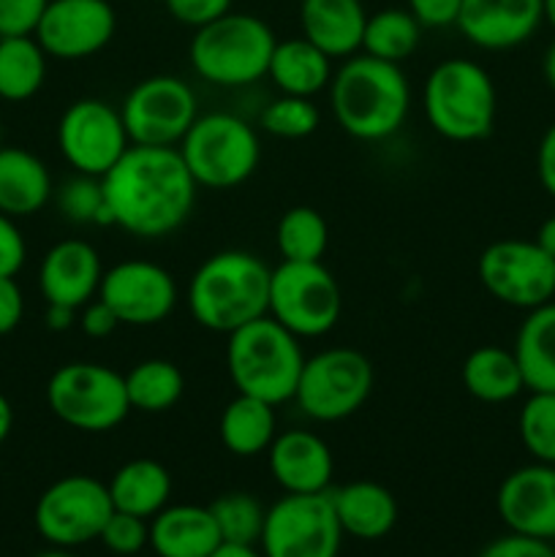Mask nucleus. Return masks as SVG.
I'll list each match as a JSON object with an SVG mask.
<instances>
[{
    "label": "nucleus",
    "mask_w": 555,
    "mask_h": 557,
    "mask_svg": "<svg viewBox=\"0 0 555 557\" xmlns=\"http://www.w3.org/2000/svg\"><path fill=\"white\" fill-rule=\"evenodd\" d=\"M101 183L112 226L139 239L177 232L194 212L199 190L177 147L131 145Z\"/></svg>",
    "instance_id": "nucleus-1"
},
{
    "label": "nucleus",
    "mask_w": 555,
    "mask_h": 557,
    "mask_svg": "<svg viewBox=\"0 0 555 557\" xmlns=\"http://www.w3.org/2000/svg\"><path fill=\"white\" fill-rule=\"evenodd\" d=\"M326 92L335 123L359 141L390 139L411 112V85L400 65L365 52L343 60Z\"/></svg>",
    "instance_id": "nucleus-2"
},
{
    "label": "nucleus",
    "mask_w": 555,
    "mask_h": 557,
    "mask_svg": "<svg viewBox=\"0 0 555 557\" xmlns=\"http://www.w3.org/2000/svg\"><path fill=\"white\" fill-rule=\"evenodd\" d=\"M272 270L248 250H221L201 261L188 283L190 315L201 330L232 335L270 313Z\"/></svg>",
    "instance_id": "nucleus-3"
},
{
    "label": "nucleus",
    "mask_w": 555,
    "mask_h": 557,
    "mask_svg": "<svg viewBox=\"0 0 555 557\" xmlns=\"http://www.w3.org/2000/svg\"><path fill=\"white\" fill-rule=\"evenodd\" d=\"M305 354L299 337L272 315L250 321L226 335V370L239 395L259 397L270 406L294 400Z\"/></svg>",
    "instance_id": "nucleus-4"
},
{
    "label": "nucleus",
    "mask_w": 555,
    "mask_h": 557,
    "mask_svg": "<svg viewBox=\"0 0 555 557\" xmlns=\"http://www.w3.org/2000/svg\"><path fill=\"white\" fill-rule=\"evenodd\" d=\"M422 109L435 134L468 145L493 131L498 92L482 65L468 58H449L441 60L424 79Z\"/></svg>",
    "instance_id": "nucleus-5"
},
{
    "label": "nucleus",
    "mask_w": 555,
    "mask_h": 557,
    "mask_svg": "<svg viewBox=\"0 0 555 557\" xmlns=\"http://www.w3.org/2000/svg\"><path fill=\"white\" fill-rule=\"evenodd\" d=\"M278 38L264 20L229 11L194 30L188 58L196 76L215 87H248L267 76Z\"/></svg>",
    "instance_id": "nucleus-6"
},
{
    "label": "nucleus",
    "mask_w": 555,
    "mask_h": 557,
    "mask_svg": "<svg viewBox=\"0 0 555 557\" xmlns=\"http://www.w3.org/2000/svg\"><path fill=\"white\" fill-rule=\"evenodd\" d=\"M199 188L232 190L248 183L261 161V141L248 120L232 112L199 114L177 145Z\"/></svg>",
    "instance_id": "nucleus-7"
},
{
    "label": "nucleus",
    "mask_w": 555,
    "mask_h": 557,
    "mask_svg": "<svg viewBox=\"0 0 555 557\" xmlns=\"http://www.w3.org/2000/svg\"><path fill=\"white\" fill-rule=\"evenodd\" d=\"M47 406L54 419L79 433H112L128 419L125 375L101 362H69L47 384Z\"/></svg>",
    "instance_id": "nucleus-8"
},
{
    "label": "nucleus",
    "mask_w": 555,
    "mask_h": 557,
    "mask_svg": "<svg viewBox=\"0 0 555 557\" xmlns=\"http://www.w3.org/2000/svg\"><path fill=\"white\" fill-rule=\"evenodd\" d=\"M373 384V364L362 351L348 346L324 348L305 357L294 403L313 422H343L368 403Z\"/></svg>",
    "instance_id": "nucleus-9"
},
{
    "label": "nucleus",
    "mask_w": 555,
    "mask_h": 557,
    "mask_svg": "<svg viewBox=\"0 0 555 557\" xmlns=\"http://www.w3.org/2000/svg\"><path fill=\"white\" fill-rule=\"evenodd\" d=\"M299 341L330 335L343 315V292L324 261H281L270 277V313Z\"/></svg>",
    "instance_id": "nucleus-10"
},
{
    "label": "nucleus",
    "mask_w": 555,
    "mask_h": 557,
    "mask_svg": "<svg viewBox=\"0 0 555 557\" xmlns=\"http://www.w3.org/2000/svg\"><path fill=\"white\" fill-rule=\"evenodd\" d=\"M343 528L330 490L313 495L286 493L267 509L259 549L264 557H337Z\"/></svg>",
    "instance_id": "nucleus-11"
},
{
    "label": "nucleus",
    "mask_w": 555,
    "mask_h": 557,
    "mask_svg": "<svg viewBox=\"0 0 555 557\" xmlns=\"http://www.w3.org/2000/svg\"><path fill=\"white\" fill-rule=\"evenodd\" d=\"M112 511L107 484L96 476L71 473L38 495L33 522L44 542L71 549L96 542Z\"/></svg>",
    "instance_id": "nucleus-12"
},
{
    "label": "nucleus",
    "mask_w": 555,
    "mask_h": 557,
    "mask_svg": "<svg viewBox=\"0 0 555 557\" xmlns=\"http://www.w3.org/2000/svg\"><path fill=\"white\" fill-rule=\"evenodd\" d=\"M120 114L131 145L177 147L199 117V101L185 79L156 74L131 87L120 103Z\"/></svg>",
    "instance_id": "nucleus-13"
},
{
    "label": "nucleus",
    "mask_w": 555,
    "mask_h": 557,
    "mask_svg": "<svg viewBox=\"0 0 555 557\" xmlns=\"http://www.w3.org/2000/svg\"><path fill=\"white\" fill-rule=\"evenodd\" d=\"M58 147L76 174L103 177L131 147L120 107L79 98L58 120Z\"/></svg>",
    "instance_id": "nucleus-14"
},
{
    "label": "nucleus",
    "mask_w": 555,
    "mask_h": 557,
    "mask_svg": "<svg viewBox=\"0 0 555 557\" xmlns=\"http://www.w3.org/2000/svg\"><path fill=\"white\" fill-rule=\"evenodd\" d=\"M479 281L501 305L528 313L555 299V259L533 239H498L479 256Z\"/></svg>",
    "instance_id": "nucleus-15"
},
{
    "label": "nucleus",
    "mask_w": 555,
    "mask_h": 557,
    "mask_svg": "<svg viewBox=\"0 0 555 557\" xmlns=\"http://www.w3.org/2000/svg\"><path fill=\"white\" fill-rule=\"evenodd\" d=\"M98 299L114 310L125 326H156L177 308V283L156 261L128 259L103 270Z\"/></svg>",
    "instance_id": "nucleus-16"
},
{
    "label": "nucleus",
    "mask_w": 555,
    "mask_h": 557,
    "mask_svg": "<svg viewBox=\"0 0 555 557\" xmlns=\"http://www.w3.org/2000/svg\"><path fill=\"white\" fill-rule=\"evenodd\" d=\"M118 14L109 0H49L38 20L36 41L54 60H85L109 47Z\"/></svg>",
    "instance_id": "nucleus-17"
},
{
    "label": "nucleus",
    "mask_w": 555,
    "mask_h": 557,
    "mask_svg": "<svg viewBox=\"0 0 555 557\" xmlns=\"http://www.w3.org/2000/svg\"><path fill=\"white\" fill-rule=\"evenodd\" d=\"M495 509L509 533L555 542V466L531 462L501 482Z\"/></svg>",
    "instance_id": "nucleus-18"
},
{
    "label": "nucleus",
    "mask_w": 555,
    "mask_h": 557,
    "mask_svg": "<svg viewBox=\"0 0 555 557\" xmlns=\"http://www.w3.org/2000/svg\"><path fill=\"white\" fill-rule=\"evenodd\" d=\"M542 22V0H462L455 27L484 52H506L526 44Z\"/></svg>",
    "instance_id": "nucleus-19"
},
{
    "label": "nucleus",
    "mask_w": 555,
    "mask_h": 557,
    "mask_svg": "<svg viewBox=\"0 0 555 557\" xmlns=\"http://www.w3.org/2000/svg\"><path fill=\"white\" fill-rule=\"evenodd\" d=\"M270 476L283 493H326L335 473L330 444L310 430H283L267 449Z\"/></svg>",
    "instance_id": "nucleus-20"
},
{
    "label": "nucleus",
    "mask_w": 555,
    "mask_h": 557,
    "mask_svg": "<svg viewBox=\"0 0 555 557\" xmlns=\"http://www.w3.org/2000/svg\"><path fill=\"white\" fill-rule=\"evenodd\" d=\"M101 277V256L85 239H60L38 267V288L47 305H69L76 310L98 297Z\"/></svg>",
    "instance_id": "nucleus-21"
},
{
    "label": "nucleus",
    "mask_w": 555,
    "mask_h": 557,
    "mask_svg": "<svg viewBox=\"0 0 555 557\" xmlns=\"http://www.w3.org/2000/svg\"><path fill=\"white\" fill-rule=\"evenodd\" d=\"M365 22H368V11L362 0H303L299 3L303 36L332 60H346L362 49Z\"/></svg>",
    "instance_id": "nucleus-22"
},
{
    "label": "nucleus",
    "mask_w": 555,
    "mask_h": 557,
    "mask_svg": "<svg viewBox=\"0 0 555 557\" xmlns=\"http://www.w3.org/2000/svg\"><path fill=\"white\" fill-rule=\"evenodd\" d=\"M221 544L207 506L169 504L150 520V549L158 557H210Z\"/></svg>",
    "instance_id": "nucleus-23"
},
{
    "label": "nucleus",
    "mask_w": 555,
    "mask_h": 557,
    "mask_svg": "<svg viewBox=\"0 0 555 557\" xmlns=\"http://www.w3.org/2000/svg\"><path fill=\"white\" fill-rule=\"evenodd\" d=\"M47 163L25 147L0 145V212L14 221L41 212L52 199Z\"/></svg>",
    "instance_id": "nucleus-24"
},
{
    "label": "nucleus",
    "mask_w": 555,
    "mask_h": 557,
    "mask_svg": "<svg viewBox=\"0 0 555 557\" xmlns=\"http://www.w3.org/2000/svg\"><path fill=\"white\" fill-rule=\"evenodd\" d=\"M343 536L359 542H379L390 536L397 522V500L379 482H348L330 490Z\"/></svg>",
    "instance_id": "nucleus-25"
},
{
    "label": "nucleus",
    "mask_w": 555,
    "mask_h": 557,
    "mask_svg": "<svg viewBox=\"0 0 555 557\" xmlns=\"http://www.w3.org/2000/svg\"><path fill=\"white\" fill-rule=\"evenodd\" d=\"M332 58H326L308 38H283L275 44L267 76L281 90V96L316 98L332 82Z\"/></svg>",
    "instance_id": "nucleus-26"
},
{
    "label": "nucleus",
    "mask_w": 555,
    "mask_h": 557,
    "mask_svg": "<svg viewBox=\"0 0 555 557\" xmlns=\"http://www.w3.org/2000/svg\"><path fill=\"white\" fill-rule=\"evenodd\" d=\"M107 487L114 511L152 520L172 498V473L158 460L136 457L112 473Z\"/></svg>",
    "instance_id": "nucleus-27"
},
{
    "label": "nucleus",
    "mask_w": 555,
    "mask_h": 557,
    "mask_svg": "<svg viewBox=\"0 0 555 557\" xmlns=\"http://www.w3.org/2000/svg\"><path fill=\"white\" fill-rule=\"evenodd\" d=\"M462 389L479 403H498L515 400L520 392H526L522 370L511 348L501 346H479L462 359L460 368Z\"/></svg>",
    "instance_id": "nucleus-28"
},
{
    "label": "nucleus",
    "mask_w": 555,
    "mask_h": 557,
    "mask_svg": "<svg viewBox=\"0 0 555 557\" xmlns=\"http://www.w3.org/2000/svg\"><path fill=\"white\" fill-rule=\"evenodd\" d=\"M511 351L528 392H555V299L528 310Z\"/></svg>",
    "instance_id": "nucleus-29"
},
{
    "label": "nucleus",
    "mask_w": 555,
    "mask_h": 557,
    "mask_svg": "<svg viewBox=\"0 0 555 557\" xmlns=\"http://www.w3.org/2000/svg\"><path fill=\"white\" fill-rule=\"evenodd\" d=\"M218 435L229 455L256 457L267 455L278 435L275 406L250 395H234L226 403L218 422Z\"/></svg>",
    "instance_id": "nucleus-30"
},
{
    "label": "nucleus",
    "mask_w": 555,
    "mask_h": 557,
    "mask_svg": "<svg viewBox=\"0 0 555 557\" xmlns=\"http://www.w3.org/2000/svg\"><path fill=\"white\" fill-rule=\"evenodd\" d=\"M47 60L36 36L0 38V98L9 103L30 101L47 79Z\"/></svg>",
    "instance_id": "nucleus-31"
},
{
    "label": "nucleus",
    "mask_w": 555,
    "mask_h": 557,
    "mask_svg": "<svg viewBox=\"0 0 555 557\" xmlns=\"http://www.w3.org/2000/svg\"><path fill=\"white\" fill-rule=\"evenodd\" d=\"M131 411L166 413L183 400L185 375L169 359H141L125 373Z\"/></svg>",
    "instance_id": "nucleus-32"
},
{
    "label": "nucleus",
    "mask_w": 555,
    "mask_h": 557,
    "mask_svg": "<svg viewBox=\"0 0 555 557\" xmlns=\"http://www.w3.org/2000/svg\"><path fill=\"white\" fill-rule=\"evenodd\" d=\"M419 41H422V25H419L411 11L381 9L375 14H368L359 52L400 65L403 60L417 52Z\"/></svg>",
    "instance_id": "nucleus-33"
},
{
    "label": "nucleus",
    "mask_w": 555,
    "mask_h": 557,
    "mask_svg": "<svg viewBox=\"0 0 555 557\" xmlns=\"http://www.w3.org/2000/svg\"><path fill=\"white\" fill-rule=\"evenodd\" d=\"M330 245L324 215L308 205H297L281 215L275 226V248L283 261H321Z\"/></svg>",
    "instance_id": "nucleus-34"
},
{
    "label": "nucleus",
    "mask_w": 555,
    "mask_h": 557,
    "mask_svg": "<svg viewBox=\"0 0 555 557\" xmlns=\"http://www.w3.org/2000/svg\"><path fill=\"white\" fill-rule=\"evenodd\" d=\"M207 509L215 520L223 544H245V547L259 544L267 509L256 495L239 493V490L237 493H223Z\"/></svg>",
    "instance_id": "nucleus-35"
},
{
    "label": "nucleus",
    "mask_w": 555,
    "mask_h": 557,
    "mask_svg": "<svg viewBox=\"0 0 555 557\" xmlns=\"http://www.w3.org/2000/svg\"><path fill=\"white\" fill-rule=\"evenodd\" d=\"M517 433L533 462L555 466V392H531L517 417Z\"/></svg>",
    "instance_id": "nucleus-36"
},
{
    "label": "nucleus",
    "mask_w": 555,
    "mask_h": 557,
    "mask_svg": "<svg viewBox=\"0 0 555 557\" xmlns=\"http://www.w3.org/2000/svg\"><path fill=\"white\" fill-rule=\"evenodd\" d=\"M58 207L65 221L79 223V226H90V223H96V226H103V223L112 226L101 177L76 174V177L65 180L63 188L58 190Z\"/></svg>",
    "instance_id": "nucleus-37"
},
{
    "label": "nucleus",
    "mask_w": 555,
    "mask_h": 557,
    "mask_svg": "<svg viewBox=\"0 0 555 557\" xmlns=\"http://www.w3.org/2000/svg\"><path fill=\"white\" fill-rule=\"evenodd\" d=\"M319 107L313 98L299 96H278L261 109L259 125L270 136L278 139H305V136L316 134L319 128Z\"/></svg>",
    "instance_id": "nucleus-38"
},
{
    "label": "nucleus",
    "mask_w": 555,
    "mask_h": 557,
    "mask_svg": "<svg viewBox=\"0 0 555 557\" xmlns=\"http://www.w3.org/2000/svg\"><path fill=\"white\" fill-rule=\"evenodd\" d=\"M98 542H101L112 555H139L141 549L150 547V520L136 515H125V511H112V517H109L107 525H103Z\"/></svg>",
    "instance_id": "nucleus-39"
},
{
    "label": "nucleus",
    "mask_w": 555,
    "mask_h": 557,
    "mask_svg": "<svg viewBox=\"0 0 555 557\" xmlns=\"http://www.w3.org/2000/svg\"><path fill=\"white\" fill-rule=\"evenodd\" d=\"M49 0H0V38L33 36Z\"/></svg>",
    "instance_id": "nucleus-40"
},
{
    "label": "nucleus",
    "mask_w": 555,
    "mask_h": 557,
    "mask_svg": "<svg viewBox=\"0 0 555 557\" xmlns=\"http://www.w3.org/2000/svg\"><path fill=\"white\" fill-rule=\"evenodd\" d=\"M163 3L180 25L199 30V27L215 22L218 16L229 14L234 0H163Z\"/></svg>",
    "instance_id": "nucleus-41"
},
{
    "label": "nucleus",
    "mask_w": 555,
    "mask_h": 557,
    "mask_svg": "<svg viewBox=\"0 0 555 557\" xmlns=\"http://www.w3.org/2000/svg\"><path fill=\"white\" fill-rule=\"evenodd\" d=\"M27 243L14 218L0 212V277H16L25 267Z\"/></svg>",
    "instance_id": "nucleus-42"
},
{
    "label": "nucleus",
    "mask_w": 555,
    "mask_h": 557,
    "mask_svg": "<svg viewBox=\"0 0 555 557\" xmlns=\"http://www.w3.org/2000/svg\"><path fill=\"white\" fill-rule=\"evenodd\" d=\"M477 557H555V549L542 539L520 536V533H506V536L493 539Z\"/></svg>",
    "instance_id": "nucleus-43"
},
{
    "label": "nucleus",
    "mask_w": 555,
    "mask_h": 557,
    "mask_svg": "<svg viewBox=\"0 0 555 557\" xmlns=\"http://www.w3.org/2000/svg\"><path fill=\"white\" fill-rule=\"evenodd\" d=\"M408 11L417 16V22L430 30H441V27L457 25L460 16L462 0H406Z\"/></svg>",
    "instance_id": "nucleus-44"
},
{
    "label": "nucleus",
    "mask_w": 555,
    "mask_h": 557,
    "mask_svg": "<svg viewBox=\"0 0 555 557\" xmlns=\"http://www.w3.org/2000/svg\"><path fill=\"white\" fill-rule=\"evenodd\" d=\"M76 324L82 326V332H85L87 337H96V341H103V337L112 335L114 330L120 326V319L114 315V310L109 308L103 299H90L87 305H82L79 308V319H76Z\"/></svg>",
    "instance_id": "nucleus-45"
},
{
    "label": "nucleus",
    "mask_w": 555,
    "mask_h": 557,
    "mask_svg": "<svg viewBox=\"0 0 555 557\" xmlns=\"http://www.w3.org/2000/svg\"><path fill=\"white\" fill-rule=\"evenodd\" d=\"M25 315V294L16 277H0V337L11 335Z\"/></svg>",
    "instance_id": "nucleus-46"
},
{
    "label": "nucleus",
    "mask_w": 555,
    "mask_h": 557,
    "mask_svg": "<svg viewBox=\"0 0 555 557\" xmlns=\"http://www.w3.org/2000/svg\"><path fill=\"white\" fill-rule=\"evenodd\" d=\"M536 174L542 188L555 199V123L544 131L536 147Z\"/></svg>",
    "instance_id": "nucleus-47"
},
{
    "label": "nucleus",
    "mask_w": 555,
    "mask_h": 557,
    "mask_svg": "<svg viewBox=\"0 0 555 557\" xmlns=\"http://www.w3.org/2000/svg\"><path fill=\"white\" fill-rule=\"evenodd\" d=\"M79 319V310L69 308V305H47V313H44V321L52 332H65L76 324Z\"/></svg>",
    "instance_id": "nucleus-48"
},
{
    "label": "nucleus",
    "mask_w": 555,
    "mask_h": 557,
    "mask_svg": "<svg viewBox=\"0 0 555 557\" xmlns=\"http://www.w3.org/2000/svg\"><path fill=\"white\" fill-rule=\"evenodd\" d=\"M533 243H536L539 248L550 256V259H555V215L547 218V221L539 226L536 239H533Z\"/></svg>",
    "instance_id": "nucleus-49"
},
{
    "label": "nucleus",
    "mask_w": 555,
    "mask_h": 557,
    "mask_svg": "<svg viewBox=\"0 0 555 557\" xmlns=\"http://www.w3.org/2000/svg\"><path fill=\"white\" fill-rule=\"evenodd\" d=\"M14 430V408H11L9 397L0 392V444H5V438L11 435Z\"/></svg>",
    "instance_id": "nucleus-50"
},
{
    "label": "nucleus",
    "mask_w": 555,
    "mask_h": 557,
    "mask_svg": "<svg viewBox=\"0 0 555 557\" xmlns=\"http://www.w3.org/2000/svg\"><path fill=\"white\" fill-rule=\"evenodd\" d=\"M210 557H264L256 547H245V544H221Z\"/></svg>",
    "instance_id": "nucleus-51"
},
{
    "label": "nucleus",
    "mask_w": 555,
    "mask_h": 557,
    "mask_svg": "<svg viewBox=\"0 0 555 557\" xmlns=\"http://www.w3.org/2000/svg\"><path fill=\"white\" fill-rule=\"evenodd\" d=\"M542 71H544V79H547L550 90L555 92V41L550 44L547 52H544V63H542Z\"/></svg>",
    "instance_id": "nucleus-52"
},
{
    "label": "nucleus",
    "mask_w": 555,
    "mask_h": 557,
    "mask_svg": "<svg viewBox=\"0 0 555 557\" xmlns=\"http://www.w3.org/2000/svg\"><path fill=\"white\" fill-rule=\"evenodd\" d=\"M542 20L555 30V0H542Z\"/></svg>",
    "instance_id": "nucleus-53"
},
{
    "label": "nucleus",
    "mask_w": 555,
    "mask_h": 557,
    "mask_svg": "<svg viewBox=\"0 0 555 557\" xmlns=\"http://www.w3.org/2000/svg\"><path fill=\"white\" fill-rule=\"evenodd\" d=\"M36 557H74V555H71L69 549H63V547H52V549H47V553H41Z\"/></svg>",
    "instance_id": "nucleus-54"
},
{
    "label": "nucleus",
    "mask_w": 555,
    "mask_h": 557,
    "mask_svg": "<svg viewBox=\"0 0 555 557\" xmlns=\"http://www.w3.org/2000/svg\"><path fill=\"white\" fill-rule=\"evenodd\" d=\"M0 139H3V128H0ZM0 145H3V141H0Z\"/></svg>",
    "instance_id": "nucleus-55"
}]
</instances>
